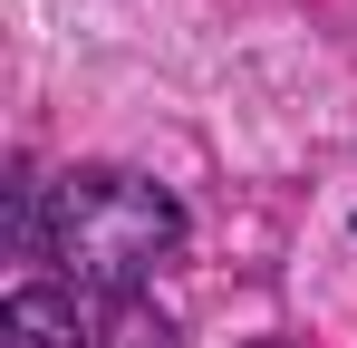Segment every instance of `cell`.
<instances>
[{"instance_id": "2", "label": "cell", "mask_w": 357, "mask_h": 348, "mask_svg": "<svg viewBox=\"0 0 357 348\" xmlns=\"http://www.w3.org/2000/svg\"><path fill=\"white\" fill-rule=\"evenodd\" d=\"M0 348H87V319L59 281H20L0 300Z\"/></svg>"}, {"instance_id": "3", "label": "cell", "mask_w": 357, "mask_h": 348, "mask_svg": "<svg viewBox=\"0 0 357 348\" xmlns=\"http://www.w3.org/2000/svg\"><path fill=\"white\" fill-rule=\"evenodd\" d=\"M116 339H126V348H174V329L145 319V300H116Z\"/></svg>"}, {"instance_id": "1", "label": "cell", "mask_w": 357, "mask_h": 348, "mask_svg": "<svg viewBox=\"0 0 357 348\" xmlns=\"http://www.w3.org/2000/svg\"><path fill=\"white\" fill-rule=\"evenodd\" d=\"M174 242H183V203L135 165H77L49 184V252L39 261H59L97 300H135L174 261Z\"/></svg>"}, {"instance_id": "4", "label": "cell", "mask_w": 357, "mask_h": 348, "mask_svg": "<svg viewBox=\"0 0 357 348\" xmlns=\"http://www.w3.org/2000/svg\"><path fill=\"white\" fill-rule=\"evenodd\" d=\"M261 348H280V339H261Z\"/></svg>"}]
</instances>
